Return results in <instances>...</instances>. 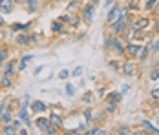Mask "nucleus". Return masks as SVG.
I'll return each instance as SVG.
<instances>
[{
  "label": "nucleus",
  "instance_id": "f257e3e1",
  "mask_svg": "<svg viewBox=\"0 0 159 135\" xmlns=\"http://www.w3.org/2000/svg\"><path fill=\"white\" fill-rule=\"evenodd\" d=\"M37 128H39L42 133H49V135H53L55 133V130H53V126H51V122L48 120V119H37Z\"/></svg>",
  "mask_w": 159,
  "mask_h": 135
},
{
  "label": "nucleus",
  "instance_id": "f03ea898",
  "mask_svg": "<svg viewBox=\"0 0 159 135\" xmlns=\"http://www.w3.org/2000/svg\"><path fill=\"white\" fill-rule=\"evenodd\" d=\"M82 19L86 22H92L93 20V4H86L84 11H82Z\"/></svg>",
  "mask_w": 159,
  "mask_h": 135
},
{
  "label": "nucleus",
  "instance_id": "7ed1b4c3",
  "mask_svg": "<svg viewBox=\"0 0 159 135\" xmlns=\"http://www.w3.org/2000/svg\"><path fill=\"white\" fill-rule=\"evenodd\" d=\"M121 19V9L119 7H112L110 11H108V17H106V20L112 24V22H115V20Z\"/></svg>",
  "mask_w": 159,
  "mask_h": 135
},
{
  "label": "nucleus",
  "instance_id": "20e7f679",
  "mask_svg": "<svg viewBox=\"0 0 159 135\" xmlns=\"http://www.w3.org/2000/svg\"><path fill=\"white\" fill-rule=\"evenodd\" d=\"M124 22H126V20H122V19L112 22V24H110V29H112L114 33H121V31H124Z\"/></svg>",
  "mask_w": 159,
  "mask_h": 135
},
{
  "label": "nucleus",
  "instance_id": "39448f33",
  "mask_svg": "<svg viewBox=\"0 0 159 135\" xmlns=\"http://www.w3.org/2000/svg\"><path fill=\"white\" fill-rule=\"evenodd\" d=\"M122 73H124L126 77H132V75L135 73V66H134V62H124V64H122Z\"/></svg>",
  "mask_w": 159,
  "mask_h": 135
},
{
  "label": "nucleus",
  "instance_id": "423d86ee",
  "mask_svg": "<svg viewBox=\"0 0 159 135\" xmlns=\"http://www.w3.org/2000/svg\"><path fill=\"white\" fill-rule=\"evenodd\" d=\"M0 11L2 13H11L13 11V0H0Z\"/></svg>",
  "mask_w": 159,
  "mask_h": 135
},
{
  "label": "nucleus",
  "instance_id": "0eeeda50",
  "mask_svg": "<svg viewBox=\"0 0 159 135\" xmlns=\"http://www.w3.org/2000/svg\"><path fill=\"white\" fill-rule=\"evenodd\" d=\"M49 122H51V126H53V128H62V117H60L59 113H51Z\"/></svg>",
  "mask_w": 159,
  "mask_h": 135
},
{
  "label": "nucleus",
  "instance_id": "6e6552de",
  "mask_svg": "<svg viewBox=\"0 0 159 135\" xmlns=\"http://www.w3.org/2000/svg\"><path fill=\"white\" fill-rule=\"evenodd\" d=\"M46 108H48V106H46V104H44L42 100H35V102H33V106H31V110H33L35 113H40V112H46Z\"/></svg>",
  "mask_w": 159,
  "mask_h": 135
},
{
  "label": "nucleus",
  "instance_id": "1a4fd4ad",
  "mask_svg": "<svg viewBox=\"0 0 159 135\" xmlns=\"http://www.w3.org/2000/svg\"><path fill=\"white\" fill-rule=\"evenodd\" d=\"M139 49H141V46H137V44H128V46H126V53L132 55V57H137Z\"/></svg>",
  "mask_w": 159,
  "mask_h": 135
},
{
  "label": "nucleus",
  "instance_id": "9d476101",
  "mask_svg": "<svg viewBox=\"0 0 159 135\" xmlns=\"http://www.w3.org/2000/svg\"><path fill=\"white\" fill-rule=\"evenodd\" d=\"M112 46H114V49L117 51V55H122V53L126 51V49L122 48V44H121V40H119V39H115V37H114V42H112Z\"/></svg>",
  "mask_w": 159,
  "mask_h": 135
},
{
  "label": "nucleus",
  "instance_id": "9b49d317",
  "mask_svg": "<svg viewBox=\"0 0 159 135\" xmlns=\"http://www.w3.org/2000/svg\"><path fill=\"white\" fill-rule=\"evenodd\" d=\"M19 119H20V120H24V122H26V124L29 126V117H28V110H26V106H22V108H20Z\"/></svg>",
  "mask_w": 159,
  "mask_h": 135
},
{
  "label": "nucleus",
  "instance_id": "f8f14e48",
  "mask_svg": "<svg viewBox=\"0 0 159 135\" xmlns=\"http://www.w3.org/2000/svg\"><path fill=\"white\" fill-rule=\"evenodd\" d=\"M146 26H148V20H146V19H141V20H137V22H135L134 31H141V29H144Z\"/></svg>",
  "mask_w": 159,
  "mask_h": 135
},
{
  "label": "nucleus",
  "instance_id": "ddd939ff",
  "mask_svg": "<svg viewBox=\"0 0 159 135\" xmlns=\"http://www.w3.org/2000/svg\"><path fill=\"white\" fill-rule=\"evenodd\" d=\"M31 58H33V55H24L22 60H20V64H19V70H24V68H26V64H28Z\"/></svg>",
  "mask_w": 159,
  "mask_h": 135
},
{
  "label": "nucleus",
  "instance_id": "4468645a",
  "mask_svg": "<svg viewBox=\"0 0 159 135\" xmlns=\"http://www.w3.org/2000/svg\"><path fill=\"white\" fill-rule=\"evenodd\" d=\"M143 128H144V130H148V132H152V133H159V128H154L148 120H144V122H143Z\"/></svg>",
  "mask_w": 159,
  "mask_h": 135
},
{
  "label": "nucleus",
  "instance_id": "2eb2a0df",
  "mask_svg": "<svg viewBox=\"0 0 159 135\" xmlns=\"http://www.w3.org/2000/svg\"><path fill=\"white\" fill-rule=\"evenodd\" d=\"M37 6H39V2H37V0H28V11H29V13L37 11Z\"/></svg>",
  "mask_w": 159,
  "mask_h": 135
},
{
  "label": "nucleus",
  "instance_id": "dca6fc26",
  "mask_svg": "<svg viewBox=\"0 0 159 135\" xmlns=\"http://www.w3.org/2000/svg\"><path fill=\"white\" fill-rule=\"evenodd\" d=\"M121 97H122V93H117V91H115V93H110L108 100H110V102H119Z\"/></svg>",
  "mask_w": 159,
  "mask_h": 135
},
{
  "label": "nucleus",
  "instance_id": "f3484780",
  "mask_svg": "<svg viewBox=\"0 0 159 135\" xmlns=\"http://www.w3.org/2000/svg\"><path fill=\"white\" fill-rule=\"evenodd\" d=\"M13 71H15V64H13V62H7V64H6V70H4V73H6V75H11Z\"/></svg>",
  "mask_w": 159,
  "mask_h": 135
},
{
  "label": "nucleus",
  "instance_id": "a211bd4d",
  "mask_svg": "<svg viewBox=\"0 0 159 135\" xmlns=\"http://www.w3.org/2000/svg\"><path fill=\"white\" fill-rule=\"evenodd\" d=\"M148 57V46H144V48H141L139 53H137V58H146Z\"/></svg>",
  "mask_w": 159,
  "mask_h": 135
},
{
  "label": "nucleus",
  "instance_id": "6ab92c4d",
  "mask_svg": "<svg viewBox=\"0 0 159 135\" xmlns=\"http://www.w3.org/2000/svg\"><path fill=\"white\" fill-rule=\"evenodd\" d=\"M2 132H4V133H17V128H15L13 124H7V126H4Z\"/></svg>",
  "mask_w": 159,
  "mask_h": 135
},
{
  "label": "nucleus",
  "instance_id": "aec40b11",
  "mask_svg": "<svg viewBox=\"0 0 159 135\" xmlns=\"http://www.w3.org/2000/svg\"><path fill=\"white\" fill-rule=\"evenodd\" d=\"M29 24H13L11 27H13V31H22V29H26Z\"/></svg>",
  "mask_w": 159,
  "mask_h": 135
},
{
  "label": "nucleus",
  "instance_id": "412c9836",
  "mask_svg": "<svg viewBox=\"0 0 159 135\" xmlns=\"http://www.w3.org/2000/svg\"><path fill=\"white\" fill-rule=\"evenodd\" d=\"M0 82H2V86H4V88H9V86H11V80H9V75H4Z\"/></svg>",
  "mask_w": 159,
  "mask_h": 135
},
{
  "label": "nucleus",
  "instance_id": "4be33fe9",
  "mask_svg": "<svg viewBox=\"0 0 159 135\" xmlns=\"http://www.w3.org/2000/svg\"><path fill=\"white\" fill-rule=\"evenodd\" d=\"M17 42H19V44H28V42H29V37H26V35H19Z\"/></svg>",
  "mask_w": 159,
  "mask_h": 135
},
{
  "label": "nucleus",
  "instance_id": "5701e85b",
  "mask_svg": "<svg viewBox=\"0 0 159 135\" xmlns=\"http://www.w3.org/2000/svg\"><path fill=\"white\" fill-rule=\"evenodd\" d=\"M80 75H82V68H75V70H73V71H71V77H80Z\"/></svg>",
  "mask_w": 159,
  "mask_h": 135
},
{
  "label": "nucleus",
  "instance_id": "b1692460",
  "mask_svg": "<svg viewBox=\"0 0 159 135\" xmlns=\"http://www.w3.org/2000/svg\"><path fill=\"white\" fill-rule=\"evenodd\" d=\"M66 93L70 97H73V93H75V90H73V86L71 84H66Z\"/></svg>",
  "mask_w": 159,
  "mask_h": 135
},
{
  "label": "nucleus",
  "instance_id": "393cba45",
  "mask_svg": "<svg viewBox=\"0 0 159 135\" xmlns=\"http://www.w3.org/2000/svg\"><path fill=\"white\" fill-rule=\"evenodd\" d=\"M6 58H7V51H6V49L2 48V49H0V64H2V62H4Z\"/></svg>",
  "mask_w": 159,
  "mask_h": 135
},
{
  "label": "nucleus",
  "instance_id": "a878e982",
  "mask_svg": "<svg viewBox=\"0 0 159 135\" xmlns=\"http://www.w3.org/2000/svg\"><path fill=\"white\" fill-rule=\"evenodd\" d=\"M88 133H90V135H102V133H104V130H101V128H95V130H90Z\"/></svg>",
  "mask_w": 159,
  "mask_h": 135
},
{
  "label": "nucleus",
  "instance_id": "bb28decb",
  "mask_svg": "<svg viewBox=\"0 0 159 135\" xmlns=\"http://www.w3.org/2000/svg\"><path fill=\"white\" fill-rule=\"evenodd\" d=\"M51 29H53V31H60V29H62V24H60V22H53V24H51Z\"/></svg>",
  "mask_w": 159,
  "mask_h": 135
},
{
  "label": "nucleus",
  "instance_id": "cd10ccee",
  "mask_svg": "<svg viewBox=\"0 0 159 135\" xmlns=\"http://www.w3.org/2000/svg\"><path fill=\"white\" fill-rule=\"evenodd\" d=\"M0 117H2V120H4V122H9V120H11V113H7V112H4Z\"/></svg>",
  "mask_w": 159,
  "mask_h": 135
},
{
  "label": "nucleus",
  "instance_id": "c85d7f7f",
  "mask_svg": "<svg viewBox=\"0 0 159 135\" xmlns=\"http://www.w3.org/2000/svg\"><path fill=\"white\" fill-rule=\"evenodd\" d=\"M77 6H79V2H77V0H73V2H70L68 9H70V11H71V9H77Z\"/></svg>",
  "mask_w": 159,
  "mask_h": 135
},
{
  "label": "nucleus",
  "instance_id": "c756f323",
  "mask_svg": "<svg viewBox=\"0 0 159 135\" xmlns=\"http://www.w3.org/2000/svg\"><path fill=\"white\" fill-rule=\"evenodd\" d=\"M59 77L60 78H68V77H70V71H68V70H62V71L59 73Z\"/></svg>",
  "mask_w": 159,
  "mask_h": 135
},
{
  "label": "nucleus",
  "instance_id": "7c9ffc66",
  "mask_svg": "<svg viewBox=\"0 0 159 135\" xmlns=\"http://www.w3.org/2000/svg\"><path fill=\"white\" fill-rule=\"evenodd\" d=\"M156 2H159V0H148V2H146V9H152V7L156 6Z\"/></svg>",
  "mask_w": 159,
  "mask_h": 135
},
{
  "label": "nucleus",
  "instance_id": "2f4dec72",
  "mask_svg": "<svg viewBox=\"0 0 159 135\" xmlns=\"http://www.w3.org/2000/svg\"><path fill=\"white\" fill-rule=\"evenodd\" d=\"M82 115H84V119H86V120H92V112H90V110H86Z\"/></svg>",
  "mask_w": 159,
  "mask_h": 135
},
{
  "label": "nucleus",
  "instance_id": "473e14b6",
  "mask_svg": "<svg viewBox=\"0 0 159 135\" xmlns=\"http://www.w3.org/2000/svg\"><path fill=\"white\" fill-rule=\"evenodd\" d=\"M29 99H31L29 95H26V97H24V100H22V106H28V104H29Z\"/></svg>",
  "mask_w": 159,
  "mask_h": 135
},
{
  "label": "nucleus",
  "instance_id": "72a5a7b5",
  "mask_svg": "<svg viewBox=\"0 0 159 135\" xmlns=\"http://www.w3.org/2000/svg\"><path fill=\"white\" fill-rule=\"evenodd\" d=\"M152 78H154V80H157L159 78V68L156 70V71H152Z\"/></svg>",
  "mask_w": 159,
  "mask_h": 135
},
{
  "label": "nucleus",
  "instance_id": "f704fd0d",
  "mask_svg": "<svg viewBox=\"0 0 159 135\" xmlns=\"http://www.w3.org/2000/svg\"><path fill=\"white\" fill-rule=\"evenodd\" d=\"M152 97H154V99H159V88L152 90Z\"/></svg>",
  "mask_w": 159,
  "mask_h": 135
},
{
  "label": "nucleus",
  "instance_id": "c9c22d12",
  "mask_svg": "<svg viewBox=\"0 0 159 135\" xmlns=\"http://www.w3.org/2000/svg\"><path fill=\"white\" fill-rule=\"evenodd\" d=\"M82 100H84V102H92V95H90V93H86V95L82 97Z\"/></svg>",
  "mask_w": 159,
  "mask_h": 135
},
{
  "label": "nucleus",
  "instance_id": "e433bc0d",
  "mask_svg": "<svg viewBox=\"0 0 159 135\" xmlns=\"http://www.w3.org/2000/svg\"><path fill=\"white\" fill-rule=\"evenodd\" d=\"M152 49H154V51H159V39L156 40V42H154V46H152Z\"/></svg>",
  "mask_w": 159,
  "mask_h": 135
},
{
  "label": "nucleus",
  "instance_id": "4c0bfd02",
  "mask_svg": "<svg viewBox=\"0 0 159 135\" xmlns=\"http://www.w3.org/2000/svg\"><path fill=\"white\" fill-rule=\"evenodd\" d=\"M70 24H73V26H77V24H79V19H77V17H73V19H70Z\"/></svg>",
  "mask_w": 159,
  "mask_h": 135
},
{
  "label": "nucleus",
  "instance_id": "58836bf2",
  "mask_svg": "<svg viewBox=\"0 0 159 135\" xmlns=\"http://www.w3.org/2000/svg\"><path fill=\"white\" fill-rule=\"evenodd\" d=\"M110 66H112V68H115V70H119V62H114V60H112V62H110Z\"/></svg>",
  "mask_w": 159,
  "mask_h": 135
},
{
  "label": "nucleus",
  "instance_id": "ea45409f",
  "mask_svg": "<svg viewBox=\"0 0 159 135\" xmlns=\"http://www.w3.org/2000/svg\"><path fill=\"white\" fill-rule=\"evenodd\" d=\"M77 132H86V126H84V124H79V128H77Z\"/></svg>",
  "mask_w": 159,
  "mask_h": 135
},
{
  "label": "nucleus",
  "instance_id": "a19ab883",
  "mask_svg": "<svg viewBox=\"0 0 159 135\" xmlns=\"http://www.w3.org/2000/svg\"><path fill=\"white\" fill-rule=\"evenodd\" d=\"M117 132H119V133H130V132H128V130H126V128H119V130H117Z\"/></svg>",
  "mask_w": 159,
  "mask_h": 135
},
{
  "label": "nucleus",
  "instance_id": "79ce46f5",
  "mask_svg": "<svg viewBox=\"0 0 159 135\" xmlns=\"http://www.w3.org/2000/svg\"><path fill=\"white\" fill-rule=\"evenodd\" d=\"M4 113V104H0V115Z\"/></svg>",
  "mask_w": 159,
  "mask_h": 135
},
{
  "label": "nucleus",
  "instance_id": "37998d69",
  "mask_svg": "<svg viewBox=\"0 0 159 135\" xmlns=\"http://www.w3.org/2000/svg\"><path fill=\"white\" fill-rule=\"evenodd\" d=\"M0 26H4V19L2 17H0Z\"/></svg>",
  "mask_w": 159,
  "mask_h": 135
},
{
  "label": "nucleus",
  "instance_id": "c03bdc74",
  "mask_svg": "<svg viewBox=\"0 0 159 135\" xmlns=\"http://www.w3.org/2000/svg\"><path fill=\"white\" fill-rule=\"evenodd\" d=\"M157 124H159V119H157Z\"/></svg>",
  "mask_w": 159,
  "mask_h": 135
}]
</instances>
